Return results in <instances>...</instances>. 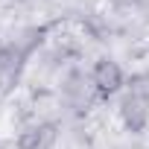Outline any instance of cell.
I'll return each mask as SVG.
<instances>
[{"label":"cell","instance_id":"6da1fadb","mask_svg":"<svg viewBox=\"0 0 149 149\" xmlns=\"http://www.w3.org/2000/svg\"><path fill=\"white\" fill-rule=\"evenodd\" d=\"M91 82L102 97H114L126 85V76H123V67L114 58H100L94 64V70H91Z\"/></svg>","mask_w":149,"mask_h":149},{"label":"cell","instance_id":"7a4b0ae2","mask_svg":"<svg viewBox=\"0 0 149 149\" xmlns=\"http://www.w3.org/2000/svg\"><path fill=\"white\" fill-rule=\"evenodd\" d=\"M120 120H123V126L129 132L140 134L146 129V123H149V100L126 91V97L120 100Z\"/></svg>","mask_w":149,"mask_h":149},{"label":"cell","instance_id":"3957f363","mask_svg":"<svg viewBox=\"0 0 149 149\" xmlns=\"http://www.w3.org/2000/svg\"><path fill=\"white\" fill-rule=\"evenodd\" d=\"M53 143V126H32L24 129L18 137V149H50Z\"/></svg>","mask_w":149,"mask_h":149},{"label":"cell","instance_id":"277c9868","mask_svg":"<svg viewBox=\"0 0 149 149\" xmlns=\"http://www.w3.org/2000/svg\"><path fill=\"white\" fill-rule=\"evenodd\" d=\"M132 94H137V97H146L149 100V73H134V76L129 79V85H126Z\"/></svg>","mask_w":149,"mask_h":149}]
</instances>
